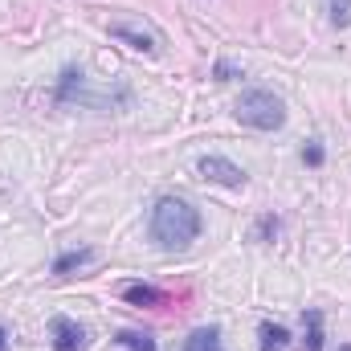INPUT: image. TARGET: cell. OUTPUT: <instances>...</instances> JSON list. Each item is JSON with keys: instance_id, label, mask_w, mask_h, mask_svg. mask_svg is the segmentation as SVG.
<instances>
[{"instance_id": "12", "label": "cell", "mask_w": 351, "mask_h": 351, "mask_svg": "<svg viewBox=\"0 0 351 351\" xmlns=\"http://www.w3.org/2000/svg\"><path fill=\"white\" fill-rule=\"evenodd\" d=\"M114 343L127 351H156V339L147 335V331H119L114 335Z\"/></svg>"}, {"instance_id": "6", "label": "cell", "mask_w": 351, "mask_h": 351, "mask_svg": "<svg viewBox=\"0 0 351 351\" xmlns=\"http://www.w3.org/2000/svg\"><path fill=\"white\" fill-rule=\"evenodd\" d=\"M82 90H86V74H82L78 66H66L62 78H58V90H53V102H58V106H70V102L82 98Z\"/></svg>"}, {"instance_id": "17", "label": "cell", "mask_w": 351, "mask_h": 351, "mask_svg": "<svg viewBox=\"0 0 351 351\" xmlns=\"http://www.w3.org/2000/svg\"><path fill=\"white\" fill-rule=\"evenodd\" d=\"M0 351H8V331L0 327Z\"/></svg>"}, {"instance_id": "3", "label": "cell", "mask_w": 351, "mask_h": 351, "mask_svg": "<svg viewBox=\"0 0 351 351\" xmlns=\"http://www.w3.org/2000/svg\"><path fill=\"white\" fill-rule=\"evenodd\" d=\"M106 33H110L114 41H123V45L139 49V53H160V45H164L160 29H156V25H147L143 16H119V21H110V25H106Z\"/></svg>"}, {"instance_id": "5", "label": "cell", "mask_w": 351, "mask_h": 351, "mask_svg": "<svg viewBox=\"0 0 351 351\" xmlns=\"http://www.w3.org/2000/svg\"><path fill=\"white\" fill-rule=\"evenodd\" d=\"M49 335H53V351H82L86 348V331L74 319H66V315H58L49 323Z\"/></svg>"}, {"instance_id": "13", "label": "cell", "mask_w": 351, "mask_h": 351, "mask_svg": "<svg viewBox=\"0 0 351 351\" xmlns=\"http://www.w3.org/2000/svg\"><path fill=\"white\" fill-rule=\"evenodd\" d=\"M331 25L335 29H348L351 25V0H331Z\"/></svg>"}, {"instance_id": "9", "label": "cell", "mask_w": 351, "mask_h": 351, "mask_svg": "<svg viewBox=\"0 0 351 351\" xmlns=\"http://www.w3.org/2000/svg\"><path fill=\"white\" fill-rule=\"evenodd\" d=\"M258 339H262V351H286L290 331H286L282 323H262V327H258Z\"/></svg>"}, {"instance_id": "15", "label": "cell", "mask_w": 351, "mask_h": 351, "mask_svg": "<svg viewBox=\"0 0 351 351\" xmlns=\"http://www.w3.org/2000/svg\"><path fill=\"white\" fill-rule=\"evenodd\" d=\"M258 237H262V241H274V237H278V217H274V213H265L262 221H258Z\"/></svg>"}, {"instance_id": "2", "label": "cell", "mask_w": 351, "mask_h": 351, "mask_svg": "<svg viewBox=\"0 0 351 351\" xmlns=\"http://www.w3.org/2000/svg\"><path fill=\"white\" fill-rule=\"evenodd\" d=\"M237 123L241 127H254V131H278L282 123H286V106H282V98L274 94V90H245L241 98H237Z\"/></svg>"}, {"instance_id": "1", "label": "cell", "mask_w": 351, "mask_h": 351, "mask_svg": "<svg viewBox=\"0 0 351 351\" xmlns=\"http://www.w3.org/2000/svg\"><path fill=\"white\" fill-rule=\"evenodd\" d=\"M200 208L184 196H160L152 208V241L164 250H188L200 237Z\"/></svg>"}, {"instance_id": "14", "label": "cell", "mask_w": 351, "mask_h": 351, "mask_svg": "<svg viewBox=\"0 0 351 351\" xmlns=\"http://www.w3.org/2000/svg\"><path fill=\"white\" fill-rule=\"evenodd\" d=\"M327 160V152H323V143H306L302 147V164H311V168H319Z\"/></svg>"}, {"instance_id": "16", "label": "cell", "mask_w": 351, "mask_h": 351, "mask_svg": "<svg viewBox=\"0 0 351 351\" xmlns=\"http://www.w3.org/2000/svg\"><path fill=\"white\" fill-rule=\"evenodd\" d=\"M229 78H237V70H233L229 62H221V66H217V82H229Z\"/></svg>"}, {"instance_id": "11", "label": "cell", "mask_w": 351, "mask_h": 351, "mask_svg": "<svg viewBox=\"0 0 351 351\" xmlns=\"http://www.w3.org/2000/svg\"><path fill=\"white\" fill-rule=\"evenodd\" d=\"M302 327H306V351H323V311H306L302 315Z\"/></svg>"}, {"instance_id": "10", "label": "cell", "mask_w": 351, "mask_h": 351, "mask_svg": "<svg viewBox=\"0 0 351 351\" xmlns=\"http://www.w3.org/2000/svg\"><path fill=\"white\" fill-rule=\"evenodd\" d=\"M94 262V250H70V254H62L58 262H53V274L58 278H66V274H74V269H82V265Z\"/></svg>"}, {"instance_id": "18", "label": "cell", "mask_w": 351, "mask_h": 351, "mask_svg": "<svg viewBox=\"0 0 351 351\" xmlns=\"http://www.w3.org/2000/svg\"><path fill=\"white\" fill-rule=\"evenodd\" d=\"M339 351H351V348H339Z\"/></svg>"}, {"instance_id": "8", "label": "cell", "mask_w": 351, "mask_h": 351, "mask_svg": "<svg viewBox=\"0 0 351 351\" xmlns=\"http://www.w3.org/2000/svg\"><path fill=\"white\" fill-rule=\"evenodd\" d=\"M123 298H127L131 306H160V302H164V294H160L156 286H147V282H131V286H123Z\"/></svg>"}, {"instance_id": "4", "label": "cell", "mask_w": 351, "mask_h": 351, "mask_svg": "<svg viewBox=\"0 0 351 351\" xmlns=\"http://www.w3.org/2000/svg\"><path fill=\"white\" fill-rule=\"evenodd\" d=\"M200 176L221 184V188H245V172L233 160H225V156H204L200 160Z\"/></svg>"}, {"instance_id": "7", "label": "cell", "mask_w": 351, "mask_h": 351, "mask_svg": "<svg viewBox=\"0 0 351 351\" xmlns=\"http://www.w3.org/2000/svg\"><path fill=\"white\" fill-rule=\"evenodd\" d=\"M184 351H225L221 327H196V331L184 339Z\"/></svg>"}]
</instances>
